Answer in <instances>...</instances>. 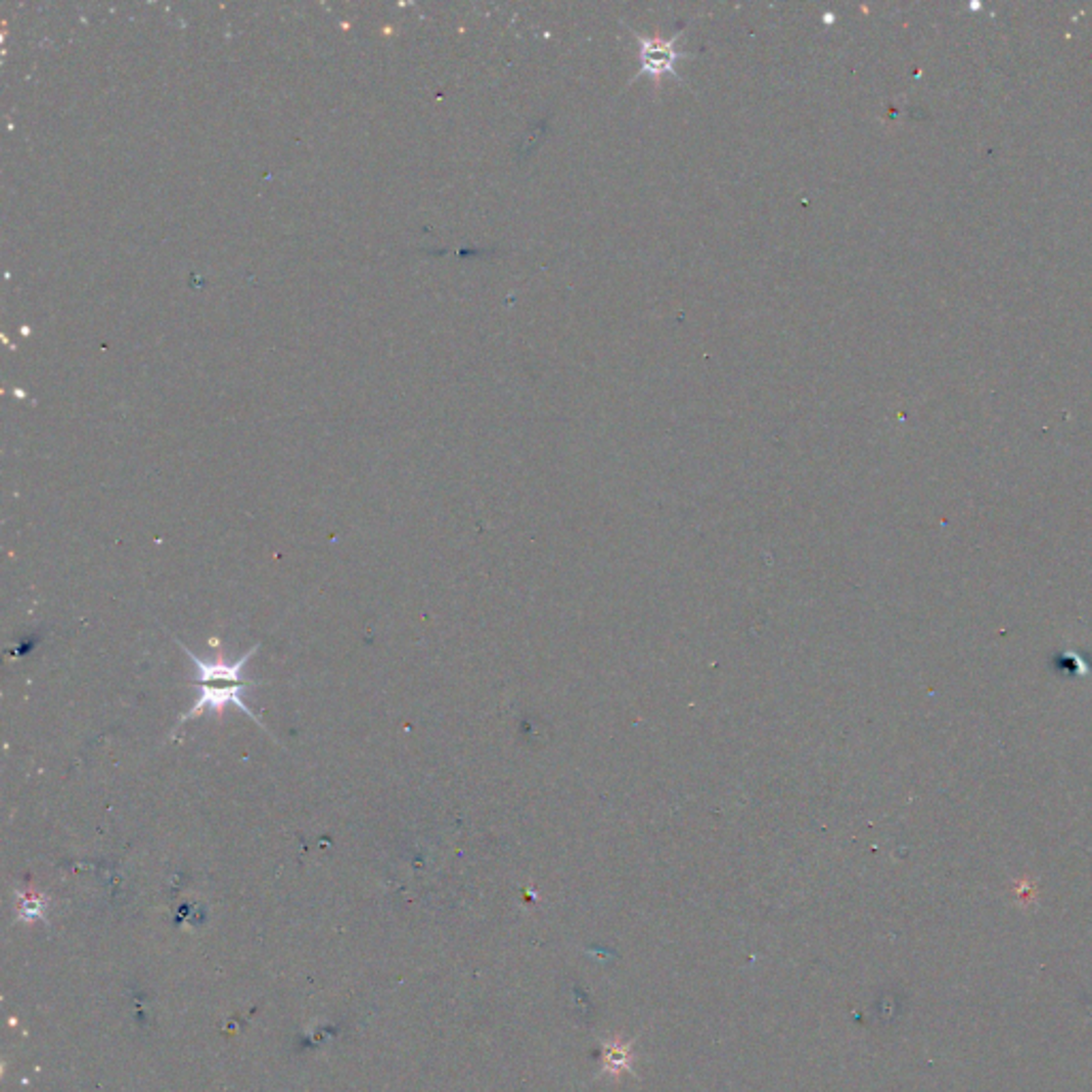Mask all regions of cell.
Wrapping results in <instances>:
<instances>
[{"instance_id": "1", "label": "cell", "mask_w": 1092, "mask_h": 1092, "mask_svg": "<svg viewBox=\"0 0 1092 1092\" xmlns=\"http://www.w3.org/2000/svg\"><path fill=\"white\" fill-rule=\"evenodd\" d=\"M178 647L190 657V662L196 666V700L194 704L180 717L178 722V728H182L186 722H192V719L201 717L203 713H222L227 707H235L237 711L245 713L247 717L253 719V722H257L259 728H263L267 732V726L261 722L259 715L247 707V702L243 700V691L247 687L253 685H259L255 681H247L243 677V668L247 666V662H251V657L259 651V644H255V647L247 649L237 662L229 664L225 659H218V662H206L203 657H198L194 651H190L186 644L182 640H178Z\"/></svg>"}, {"instance_id": "2", "label": "cell", "mask_w": 1092, "mask_h": 1092, "mask_svg": "<svg viewBox=\"0 0 1092 1092\" xmlns=\"http://www.w3.org/2000/svg\"><path fill=\"white\" fill-rule=\"evenodd\" d=\"M640 43V73L659 80L664 73H675V64L685 58L681 52L675 49V39L659 41V39H644L638 37Z\"/></svg>"}, {"instance_id": "3", "label": "cell", "mask_w": 1092, "mask_h": 1092, "mask_svg": "<svg viewBox=\"0 0 1092 1092\" xmlns=\"http://www.w3.org/2000/svg\"><path fill=\"white\" fill-rule=\"evenodd\" d=\"M636 1039L626 1041L622 1035L606 1037L602 1041V1074L610 1076L612 1080H619L624 1074H630L632 1078H640L634 1070L636 1060Z\"/></svg>"}]
</instances>
